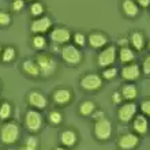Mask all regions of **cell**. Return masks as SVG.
I'll return each instance as SVG.
<instances>
[{
  "label": "cell",
  "mask_w": 150,
  "mask_h": 150,
  "mask_svg": "<svg viewBox=\"0 0 150 150\" xmlns=\"http://www.w3.org/2000/svg\"><path fill=\"white\" fill-rule=\"evenodd\" d=\"M22 70H23V72L30 75L32 78H38V76H41L40 67H38V64H37L36 60H32V59L23 60V63H22Z\"/></svg>",
  "instance_id": "d6986e66"
},
{
  "label": "cell",
  "mask_w": 150,
  "mask_h": 150,
  "mask_svg": "<svg viewBox=\"0 0 150 150\" xmlns=\"http://www.w3.org/2000/svg\"><path fill=\"white\" fill-rule=\"evenodd\" d=\"M109 38L107 34H104L101 32H91L87 36V44L94 49H103L107 45H109Z\"/></svg>",
  "instance_id": "4fadbf2b"
},
{
  "label": "cell",
  "mask_w": 150,
  "mask_h": 150,
  "mask_svg": "<svg viewBox=\"0 0 150 150\" xmlns=\"http://www.w3.org/2000/svg\"><path fill=\"white\" fill-rule=\"evenodd\" d=\"M52 100L56 105L64 107V105L70 104V101L72 100V93L68 87H59L52 93Z\"/></svg>",
  "instance_id": "7c38bea8"
},
{
  "label": "cell",
  "mask_w": 150,
  "mask_h": 150,
  "mask_svg": "<svg viewBox=\"0 0 150 150\" xmlns=\"http://www.w3.org/2000/svg\"><path fill=\"white\" fill-rule=\"evenodd\" d=\"M139 145V135L135 132L122 134L117 139V146L122 150H134Z\"/></svg>",
  "instance_id": "8fae6325"
},
{
  "label": "cell",
  "mask_w": 150,
  "mask_h": 150,
  "mask_svg": "<svg viewBox=\"0 0 150 150\" xmlns=\"http://www.w3.org/2000/svg\"><path fill=\"white\" fill-rule=\"evenodd\" d=\"M53 150H67V147H64V146H57V147H55Z\"/></svg>",
  "instance_id": "ab89813d"
},
{
  "label": "cell",
  "mask_w": 150,
  "mask_h": 150,
  "mask_svg": "<svg viewBox=\"0 0 150 150\" xmlns=\"http://www.w3.org/2000/svg\"><path fill=\"white\" fill-rule=\"evenodd\" d=\"M103 82H104V79L101 75L90 72V74L83 75L82 78H81V81H79V85H81V87H82L83 90L96 91L103 87Z\"/></svg>",
  "instance_id": "52a82bcc"
},
{
  "label": "cell",
  "mask_w": 150,
  "mask_h": 150,
  "mask_svg": "<svg viewBox=\"0 0 150 150\" xmlns=\"http://www.w3.org/2000/svg\"><path fill=\"white\" fill-rule=\"evenodd\" d=\"M12 115V105L8 101L0 103V120L1 122H7Z\"/></svg>",
  "instance_id": "cb8c5ba5"
},
{
  "label": "cell",
  "mask_w": 150,
  "mask_h": 150,
  "mask_svg": "<svg viewBox=\"0 0 150 150\" xmlns=\"http://www.w3.org/2000/svg\"><path fill=\"white\" fill-rule=\"evenodd\" d=\"M147 47H149V49H150V41H149V44H147Z\"/></svg>",
  "instance_id": "7bdbcfd3"
},
{
  "label": "cell",
  "mask_w": 150,
  "mask_h": 150,
  "mask_svg": "<svg viewBox=\"0 0 150 150\" xmlns=\"http://www.w3.org/2000/svg\"><path fill=\"white\" fill-rule=\"evenodd\" d=\"M1 53H3V48L0 47V57H1Z\"/></svg>",
  "instance_id": "60d3db41"
},
{
  "label": "cell",
  "mask_w": 150,
  "mask_h": 150,
  "mask_svg": "<svg viewBox=\"0 0 150 150\" xmlns=\"http://www.w3.org/2000/svg\"><path fill=\"white\" fill-rule=\"evenodd\" d=\"M112 131H113L112 123L107 117H101L94 122V137L101 142H105L111 138Z\"/></svg>",
  "instance_id": "5b68a950"
},
{
  "label": "cell",
  "mask_w": 150,
  "mask_h": 150,
  "mask_svg": "<svg viewBox=\"0 0 150 150\" xmlns=\"http://www.w3.org/2000/svg\"><path fill=\"white\" fill-rule=\"evenodd\" d=\"M101 117H105V116H104V112L103 111H100V109H96L94 112H93V115H91V119H93V120H98V119H101Z\"/></svg>",
  "instance_id": "8d00e7d4"
},
{
  "label": "cell",
  "mask_w": 150,
  "mask_h": 150,
  "mask_svg": "<svg viewBox=\"0 0 150 150\" xmlns=\"http://www.w3.org/2000/svg\"><path fill=\"white\" fill-rule=\"evenodd\" d=\"M62 59L68 66H79L83 59V56L82 52L79 51V48L75 47L74 44H66L62 48Z\"/></svg>",
  "instance_id": "277c9868"
},
{
  "label": "cell",
  "mask_w": 150,
  "mask_h": 150,
  "mask_svg": "<svg viewBox=\"0 0 150 150\" xmlns=\"http://www.w3.org/2000/svg\"><path fill=\"white\" fill-rule=\"evenodd\" d=\"M15 56H16L15 48L11 47V45H8V47L3 48V53H1V57H0V59L3 60L4 63H11L12 60L15 59Z\"/></svg>",
  "instance_id": "4316f807"
},
{
  "label": "cell",
  "mask_w": 150,
  "mask_h": 150,
  "mask_svg": "<svg viewBox=\"0 0 150 150\" xmlns=\"http://www.w3.org/2000/svg\"><path fill=\"white\" fill-rule=\"evenodd\" d=\"M117 57V49L115 45H107L105 48L101 49V52L97 56V64L101 68H107L111 67L112 64L116 62Z\"/></svg>",
  "instance_id": "8992f818"
},
{
  "label": "cell",
  "mask_w": 150,
  "mask_h": 150,
  "mask_svg": "<svg viewBox=\"0 0 150 150\" xmlns=\"http://www.w3.org/2000/svg\"><path fill=\"white\" fill-rule=\"evenodd\" d=\"M52 25H53V22L51 18L47 15H42L33 21L30 25V30L33 34H45L52 29Z\"/></svg>",
  "instance_id": "30bf717a"
},
{
  "label": "cell",
  "mask_w": 150,
  "mask_h": 150,
  "mask_svg": "<svg viewBox=\"0 0 150 150\" xmlns=\"http://www.w3.org/2000/svg\"><path fill=\"white\" fill-rule=\"evenodd\" d=\"M96 109H97V105L91 100H86V101L81 103V105H79V113L82 115V116H85V117L91 116Z\"/></svg>",
  "instance_id": "603a6c76"
},
{
  "label": "cell",
  "mask_w": 150,
  "mask_h": 150,
  "mask_svg": "<svg viewBox=\"0 0 150 150\" xmlns=\"http://www.w3.org/2000/svg\"><path fill=\"white\" fill-rule=\"evenodd\" d=\"M11 15L6 11H0V26H8L11 25Z\"/></svg>",
  "instance_id": "1f68e13d"
},
{
  "label": "cell",
  "mask_w": 150,
  "mask_h": 150,
  "mask_svg": "<svg viewBox=\"0 0 150 150\" xmlns=\"http://www.w3.org/2000/svg\"><path fill=\"white\" fill-rule=\"evenodd\" d=\"M120 93H122L123 100H126V101H134L138 97V89H137V86L132 82L124 83L122 86Z\"/></svg>",
  "instance_id": "ffe728a7"
},
{
  "label": "cell",
  "mask_w": 150,
  "mask_h": 150,
  "mask_svg": "<svg viewBox=\"0 0 150 150\" xmlns=\"http://www.w3.org/2000/svg\"><path fill=\"white\" fill-rule=\"evenodd\" d=\"M38 149V138L36 135H30L25 139L23 145L19 150H37Z\"/></svg>",
  "instance_id": "484cf974"
},
{
  "label": "cell",
  "mask_w": 150,
  "mask_h": 150,
  "mask_svg": "<svg viewBox=\"0 0 150 150\" xmlns=\"http://www.w3.org/2000/svg\"><path fill=\"white\" fill-rule=\"evenodd\" d=\"M21 138V127L16 122H6L0 127V141L4 145H15Z\"/></svg>",
  "instance_id": "6da1fadb"
},
{
  "label": "cell",
  "mask_w": 150,
  "mask_h": 150,
  "mask_svg": "<svg viewBox=\"0 0 150 150\" xmlns=\"http://www.w3.org/2000/svg\"><path fill=\"white\" fill-rule=\"evenodd\" d=\"M137 4L139 6V8H147L150 7V0H135Z\"/></svg>",
  "instance_id": "74e56055"
},
{
  "label": "cell",
  "mask_w": 150,
  "mask_h": 150,
  "mask_svg": "<svg viewBox=\"0 0 150 150\" xmlns=\"http://www.w3.org/2000/svg\"><path fill=\"white\" fill-rule=\"evenodd\" d=\"M132 128L135 134L138 135H146L149 132V120L145 115H137L132 119Z\"/></svg>",
  "instance_id": "2e32d148"
},
{
  "label": "cell",
  "mask_w": 150,
  "mask_h": 150,
  "mask_svg": "<svg viewBox=\"0 0 150 150\" xmlns=\"http://www.w3.org/2000/svg\"><path fill=\"white\" fill-rule=\"evenodd\" d=\"M137 111L138 107L134 101H127L126 104H123L117 111V117L122 123H130L132 122V119L137 116Z\"/></svg>",
  "instance_id": "9c48e42d"
},
{
  "label": "cell",
  "mask_w": 150,
  "mask_h": 150,
  "mask_svg": "<svg viewBox=\"0 0 150 150\" xmlns=\"http://www.w3.org/2000/svg\"><path fill=\"white\" fill-rule=\"evenodd\" d=\"M112 103L116 104V105H119V104H122L123 103V97H122V93L119 90L113 91L112 93Z\"/></svg>",
  "instance_id": "d590c367"
},
{
  "label": "cell",
  "mask_w": 150,
  "mask_h": 150,
  "mask_svg": "<svg viewBox=\"0 0 150 150\" xmlns=\"http://www.w3.org/2000/svg\"><path fill=\"white\" fill-rule=\"evenodd\" d=\"M36 62L40 67L41 76L49 78L52 75H55L56 70H57V63H56V60L51 55H48V53H40L36 57Z\"/></svg>",
  "instance_id": "7a4b0ae2"
},
{
  "label": "cell",
  "mask_w": 150,
  "mask_h": 150,
  "mask_svg": "<svg viewBox=\"0 0 150 150\" xmlns=\"http://www.w3.org/2000/svg\"><path fill=\"white\" fill-rule=\"evenodd\" d=\"M119 59L122 62L123 64H130L134 62L135 59V53H134V49L130 47H123L120 48L119 51Z\"/></svg>",
  "instance_id": "7402d4cb"
},
{
  "label": "cell",
  "mask_w": 150,
  "mask_h": 150,
  "mask_svg": "<svg viewBox=\"0 0 150 150\" xmlns=\"http://www.w3.org/2000/svg\"><path fill=\"white\" fill-rule=\"evenodd\" d=\"M28 1H30V3H33V1H36V0H28Z\"/></svg>",
  "instance_id": "b9f144b4"
},
{
  "label": "cell",
  "mask_w": 150,
  "mask_h": 150,
  "mask_svg": "<svg viewBox=\"0 0 150 150\" xmlns=\"http://www.w3.org/2000/svg\"><path fill=\"white\" fill-rule=\"evenodd\" d=\"M120 75H122V78L124 79V81H127V82H135V81L141 76V67L135 63L126 64V66L122 68Z\"/></svg>",
  "instance_id": "9a60e30c"
},
{
  "label": "cell",
  "mask_w": 150,
  "mask_h": 150,
  "mask_svg": "<svg viewBox=\"0 0 150 150\" xmlns=\"http://www.w3.org/2000/svg\"><path fill=\"white\" fill-rule=\"evenodd\" d=\"M49 38L52 40V42L57 44V45H66L72 40V34L70 29L64 28V26H57L51 30Z\"/></svg>",
  "instance_id": "ba28073f"
},
{
  "label": "cell",
  "mask_w": 150,
  "mask_h": 150,
  "mask_svg": "<svg viewBox=\"0 0 150 150\" xmlns=\"http://www.w3.org/2000/svg\"><path fill=\"white\" fill-rule=\"evenodd\" d=\"M28 103L30 107H33L34 109H38V111L45 109V108L48 107V98L42 93H40V91H37V90H33L29 93Z\"/></svg>",
  "instance_id": "5bb4252c"
},
{
  "label": "cell",
  "mask_w": 150,
  "mask_h": 150,
  "mask_svg": "<svg viewBox=\"0 0 150 150\" xmlns=\"http://www.w3.org/2000/svg\"><path fill=\"white\" fill-rule=\"evenodd\" d=\"M45 12V6H44L41 1H33L30 4V15L34 16V18H40V16L44 15Z\"/></svg>",
  "instance_id": "d4e9b609"
},
{
  "label": "cell",
  "mask_w": 150,
  "mask_h": 150,
  "mask_svg": "<svg viewBox=\"0 0 150 150\" xmlns=\"http://www.w3.org/2000/svg\"><path fill=\"white\" fill-rule=\"evenodd\" d=\"M128 40H130L131 47L134 48L135 51H142V49H145V47H146L145 36H143L141 32H138V30H135V32L131 33V36Z\"/></svg>",
  "instance_id": "44dd1931"
},
{
  "label": "cell",
  "mask_w": 150,
  "mask_h": 150,
  "mask_svg": "<svg viewBox=\"0 0 150 150\" xmlns=\"http://www.w3.org/2000/svg\"><path fill=\"white\" fill-rule=\"evenodd\" d=\"M44 124V117L41 112L38 109H29L25 115V127L28 128L29 132L32 134H37L41 128H42Z\"/></svg>",
  "instance_id": "3957f363"
},
{
  "label": "cell",
  "mask_w": 150,
  "mask_h": 150,
  "mask_svg": "<svg viewBox=\"0 0 150 150\" xmlns=\"http://www.w3.org/2000/svg\"><path fill=\"white\" fill-rule=\"evenodd\" d=\"M60 142L64 147H72L78 142V134L74 130H64L60 134Z\"/></svg>",
  "instance_id": "e0dca14e"
},
{
  "label": "cell",
  "mask_w": 150,
  "mask_h": 150,
  "mask_svg": "<svg viewBox=\"0 0 150 150\" xmlns=\"http://www.w3.org/2000/svg\"><path fill=\"white\" fill-rule=\"evenodd\" d=\"M141 111L145 116H149L150 117V100H145L141 104Z\"/></svg>",
  "instance_id": "836d02e7"
},
{
  "label": "cell",
  "mask_w": 150,
  "mask_h": 150,
  "mask_svg": "<svg viewBox=\"0 0 150 150\" xmlns=\"http://www.w3.org/2000/svg\"><path fill=\"white\" fill-rule=\"evenodd\" d=\"M117 44H119V47L123 48V47H130L128 44H130V40L128 38H119L117 40Z\"/></svg>",
  "instance_id": "f35d334b"
},
{
  "label": "cell",
  "mask_w": 150,
  "mask_h": 150,
  "mask_svg": "<svg viewBox=\"0 0 150 150\" xmlns=\"http://www.w3.org/2000/svg\"><path fill=\"white\" fill-rule=\"evenodd\" d=\"M142 72L145 75H150V55H147L145 57L142 63Z\"/></svg>",
  "instance_id": "e575fe53"
},
{
  "label": "cell",
  "mask_w": 150,
  "mask_h": 150,
  "mask_svg": "<svg viewBox=\"0 0 150 150\" xmlns=\"http://www.w3.org/2000/svg\"><path fill=\"white\" fill-rule=\"evenodd\" d=\"M117 74H119L117 68L113 67V66H111V67L103 68L101 76H103V79H105V81H112V79H115L116 76H117Z\"/></svg>",
  "instance_id": "f546056e"
},
{
  "label": "cell",
  "mask_w": 150,
  "mask_h": 150,
  "mask_svg": "<svg viewBox=\"0 0 150 150\" xmlns=\"http://www.w3.org/2000/svg\"><path fill=\"white\" fill-rule=\"evenodd\" d=\"M32 45L38 51H42L47 48V38L44 34H34L32 38Z\"/></svg>",
  "instance_id": "83f0119b"
},
{
  "label": "cell",
  "mask_w": 150,
  "mask_h": 150,
  "mask_svg": "<svg viewBox=\"0 0 150 150\" xmlns=\"http://www.w3.org/2000/svg\"><path fill=\"white\" fill-rule=\"evenodd\" d=\"M72 41H74V45H75V47L81 48V47H83V45L86 44L87 38H86V36H85L83 33L78 32V33H75L74 36H72Z\"/></svg>",
  "instance_id": "4dcf8cb0"
},
{
  "label": "cell",
  "mask_w": 150,
  "mask_h": 150,
  "mask_svg": "<svg viewBox=\"0 0 150 150\" xmlns=\"http://www.w3.org/2000/svg\"><path fill=\"white\" fill-rule=\"evenodd\" d=\"M122 10L127 18H135L139 14V6L135 0H123Z\"/></svg>",
  "instance_id": "ac0fdd59"
},
{
  "label": "cell",
  "mask_w": 150,
  "mask_h": 150,
  "mask_svg": "<svg viewBox=\"0 0 150 150\" xmlns=\"http://www.w3.org/2000/svg\"><path fill=\"white\" fill-rule=\"evenodd\" d=\"M11 8L14 12H19L25 8V0H12Z\"/></svg>",
  "instance_id": "d6a6232c"
},
{
  "label": "cell",
  "mask_w": 150,
  "mask_h": 150,
  "mask_svg": "<svg viewBox=\"0 0 150 150\" xmlns=\"http://www.w3.org/2000/svg\"><path fill=\"white\" fill-rule=\"evenodd\" d=\"M48 122L51 123L52 126H59L63 122V113L57 109H53L48 113Z\"/></svg>",
  "instance_id": "f1b7e54d"
}]
</instances>
